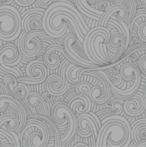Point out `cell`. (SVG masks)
<instances>
[{
	"label": "cell",
	"mask_w": 146,
	"mask_h": 147,
	"mask_svg": "<svg viewBox=\"0 0 146 147\" xmlns=\"http://www.w3.org/2000/svg\"><path fill=\"white\" fill-rule=\"evenodd\" d=\"M96 147H127L130 146L132 127L129 121L120 115H109L102 120Z\"/></svg>",
	"instance_id": "1"
},
{
	"label": "cell",
	"mask_w": 146,
	"mask_h": 147,
	"mask_svg": "<svg viewBox=\"0 0 146 147\" xmlns=\"http://www.w3.org/2000/svg\"><path fill=\"white\" fill-rule=\"evenodd\" d=\"M111 29L104 26H96L85 34L83 42V50L87 57L99 65H110L108 52L103 48V44L109 41Z\"/></svg>",
	"instance_id": "2"
},
{
	"label": "cell",
	"mask_w": 146,
	"mask_h": 147,
	"mask_svg": "<svg viewBox=\"0 0 146 147\" xmlns=\"http://www.w3.org/2000/svg\"><path fill=\"white\" fill-rule=\"evenodd\" d=\"M52 119L58 127H66L65 134L60 136V141L61 146L69 145V142L77 134L78 128V121L76 114L65 102H58L52 106Z\"/></svg>",
	"instance_id": "3"
},
{
	"label": "cell",
	"mask_w": 146,
	"mask_h": 147,
	"mask_svg": "<svg viewBox=\"0 0 146 147\" xmlns=\"http://www.w3.org/2000/svg\"><path fill=\"white\" fill-rule=\"evenodd\" d=\"M19 138L22 147H46L50 141V132L41 120L29 118Z\"/></svg>",
	"instance_id": "4"
},
{
	"label": "cell",
	"mask_w": 146,
	"mask_h": 147,
	"mask_svg": "<svg viewBox=\"0 0 146 147\" xmlns=\"http://www.w3.org/2000/svg\"><path fill=\"white\" fill-rule=\"evenodd\" d=\"M22 16L18 9L9 4L0 6V39L10 41L21 34Z\"/></svg>",
	"instance_id": "5"
},
{
	"label": "cell",
	"mask_w": 146,
	"mask_h": 147,
	"mask_svg": "<svg viewBox=\"0 0 146 147\" xmlns=\"http://www.w3.org/2000/svg\"><path fill=\"white\" fill-rule=\"evenodd\" d=\"M47 34L42 30H35L31 32H26L23 30L18 37L17 47L23 59L31 61L35 59L43 50V44L39 38Z\"/></svg>",
	"instance_id": "6"
},
{
	"label": "cell",
	"mask_w": 146,
	"mask_h": 147,
	"mask_svg": "<svg viewBox=\"0 0 146 147\" xmlns=\"http://www.w3.org/2000/svg\"><path fill=\"white\" fill-rule=\"evenodd\" d=\"M63 47L66 53L75 61L77 65L88 69H101L102 65L93 63L83 50V44L78 40L75 34L66 33L63 37ZM103 66V65H102Z\"/></svg>",
	"instance_id": "7"
},
{
	"label": "cell",
	"mask_w": 146,
	"mask_h": 147,
	"mask_svg": "<svg viewBox=\"0 0 146 147\" xmlns=\"http://www.w3.org/2000/svg\"><path fill=\"white\" fill-rule=\"evenodd\" d=\"M83 75H92L97 78L96 83L91 87L89 92V96L94 103L99 105L103 104L110 99L112 95L111 86L104 76H102L96 69L88 68L83 71Z\"/></svg>",
	"instance_id": "8"
},
{
	"label": "cell",
	"mask_w": 146,
	"mask_h": 147,
	"mask_svg": "<svg viewBox=\"0 0 146 147\" xmlns=\"http://www.w3.org/2000/svg\"><path fill=\"white\" fill-rule=\"evenodd\" d=\"M70 63L71 61L68 59H65L60 65L59 75L52 74L46 78L45 83L46 91L52 93L55 96H60L69 90L71 83H70L66 78L65 71Z\"/></svg>",
	"instance_id": "9"
},
{
	"label": "cell",
	"mask_w": 146,
	"mask_h": 147,
	"mask_svg": "<svg viewBox=\"0 0 146 147\" xmlns=\"http://www.w3.org/2000/svg\"><path fill=\"white\" fill-rule=\"evenodd\" d=\"M47 67L44 62L39 60H31L26 66V77H20L17 78L18 82L25 83L28 85H36L46 80L48 76Z\"/></svg>",
	"instance_id": "10"
},
{
	"label": "cell",
	"mask_w": 146,
	"mask_h": 147,
	"mask_svg": "<svg viewBox=\"0 0 146 147\" xmlns=\"http://www.w3.org/2000/svg\"><path fill=\"white\" fill-rule=\"evenodd\" d=\"M8 106H11L17 113V116L20 121V126L17 130V134H20L27 123L29 114L28 113V110L23 103L11 95H0V113H3L7 109Z\"/></svg>",
	"instance_id": "11"
},
{
	"label": "cell",
	"mask_w": 146,
	"mask_h": 147,
	"mask_svg": "<svg viewBox=\"0 0 146 147\" xmlns=\"http://www.w3.org/2000/svg\"><path fill=\"white\" fill-rule=\"evenodd\" d=\"M62 57L66 58L71 63L76 64L75 61L66 53L64 47L60 44H52L47 47L43 55V62L48 69L55 70L61 65Z\"/></svg>",
	"instance_id": "12"
},
{
	"label": "cell",
	"mask_w": 146,
	"mask_h": 147,
	"mask_svg": "<svg viewBox=\"0 0 146 147\" xmlns=\"http://www.w3.org/2000/svg\"><path fill=\"white\" fill-rule=\"evenodd\" d=\"M46 9L34 8L26 10L22 15V28L26 32L43 29L42 18Z\"/></svg>",
	"instance_id": "13"
},
{
	"label": "cell",
	"mask_w": 146,
	"mask_h": 147,
	"mask_svg": "<svg viewBox=\"0 0 146 147\" xmlns=\"http://www.w3.org/2000/svg\"><path fill=\"white\" fill-rule=\"evenodd\" d=\"M146 110V98L144 94L138 92L126 98L124 102V112L129 116L141 115Z\"/></svg>",
	"instance_id": "14"
},
{
	"label": "cell",
	"mask_w": 146,
	"mask_h": 147,
	"mask_svg": "<svg viewBox=\"0 0 146 147\" xmlns=\"http://www.w3.org/2000/svg\"><path fill=\"white\" fill-rule=\"evenodd\" d=\"M128 26L130 28L131 36L133 34H138L142 41L146 42V9L140 8L137 9L135 16Z\"/></svg>",
	"instance_id": "15"
},
{
	"label": "cell",
	"mask_w": 146,
	"mask_h": 147,
	"mask_svg": "<svg viewBox=\"0 0 146 147\" xmlns=\"http://www.w3.org/2000/svg\"><path fill=\"white\" fill-rule=\"evenodd\" d=\"M129 16V9L125 3H116L112 5L110 9L101 17L99 21L100 26H108V22L110 18H114L118 21H124L126 22Z\"/></svg>",
	"instance_id": "16"
},
{
	"label": "cell",
	"mask_w": 146,
	"mask_h": 147,
	"mask_svg": "<svg viewBox=\"0 0 146 147\" xmlns=\"http://www.w3.org/2000/svg\"><path fill=\"white\" fill-rule=\"evenodd\" d=\"M26 102V104L28 105L32 115L39 114L50 117V109L48 108V104L44 100L42 94H40L37 91L31 92Z\"/></svg>",
	"instance_id": "17"
},
{
	"label": "cell",
	"mask_w": 146,
	"mask_h": 147,
	"mask_svg": "<svg viewBox=\"0 0 146 147\" xmlns=\"http://www.w3.org/2000/svg\"><path fill=\"white\" fill-rule=\"evenodd\" d=\"M72 2L83 15L93 20L100 21L101 17L105 14V12L94 6L96 4L98 0H72Z\"/></svg>",
	"instance_id": "18"
},
{
	"label": "cell",
	"mask_w": 146,
	"mask_h": 147,
	"mask_svg": "<svg viewBox=\"0 0 146 147\" xmlns=\"http://www.w3.org/2000/svg\"><path fill=\"white\" fill-rule=\"evenodd\" d=\"M22 55L14 44H7L0 50V65L15 66L21 61Z\"/></svg>",
	"instance_id": "19"
},
{
	"label": "cell",
	"mask_w": 146,
	"mask_h": 147,
	"mask_svg": "<svg viewBox=\"0 0 146 147\" xmlns=\"http://www.w3.org/2000/svg\"><path fill=\"white\" fill-rule=\"evenodd\" d=\"M92 101L89 95H80L77 94L71 98L68 102V106L72 109V111L80 115L83 113H89L92 109Z\"/></svg>",
	"instance_id": "20"
},
{
	"label": "cell",
	"mask_w": 146,
	"mask_h": 147,
	"mask_svg": "<svg viewBox=\"0 0 146 147\" xmlns=\"http://www.w3.org/2000/svg\"><path fill=\"white\" fill-rule=\"evenodd\" d=\"M30 118H36V119H40L41 120L47 127L49 132H50V139L52 138V140H51L50 141L53 140L54 142V146L55 147H60L61 146V141H60V134L59 132V127L56 125V123L53 121L52 119H50L49 116L44 115H32L30 116Z\"/></svg>",
	"instance_id": "21"
},
{
	"label": "cell",
	"mask_w": 146,
	"mask_h": 147,
	"mask_svg": "<svg viewBox=\"0 0 146 147\" xmlns=\"http://www.w3.org/2000/svg\"><path fill=\"white\" fill-rule=\"evenodd\" d=\"M131 127V137L133 141H135L137 144L142 140H146V118L134 121Z\"/></svg>",
	"instance_id": "22"
},
{
	"label": "cell",
	"mask_w": 146,
	"mask_h": 147,
	"mask_svg": "<svg viewBox=\"0 0 146 147\" xmlns=\"http://www.w3.org/2000/svg\"><path fill=\"white\" fill-rule=\"evenodd\" d=\"M87 68L80 65H77L74 63H70L65 71V76L68 81L71 84H77V83L83 81V73Z\"/></svg>",
	"instance_id": "23"
},
{
	"label": "cell",
	"mask_w": 146,
	"mask_h": 147,
	"mask_svg": "<svg viewBox=\"0 0 146 147\" xmlns=\"http://www.w3.org/2000/svg\"><path fill=\"white\" fill-rule=\"evenodd\" d=\"M129 52H138L139 53L140 56H139V59L136 65H138V67H139L140 72L143 74V76L146 77V43L145 44L133 45V47H128L126 49V51L125 52V53H127Z\"/></svg>",
	"instance_id": "24"
},
{
	"label": "cell",
	"mask_w": 146,
	"mask_h": 147,
	"mask_svg": "<svg viewBox=\"0 0 146 147\" xmlns=\"http://www.w3.org/2000/svg\"><path fill=\"white\" fill-rule=\"evenodd\" d=\"M20 126L19 118L14 114H3L0 117V128L6 129L8 131H15L17 133V130Z\"/></svg>",
	"instance_id": "25"
},
{
	"label": "cell",
	"mask_w": 146,
	"mask_h": 147,
	"mask_svg": "<svg viewBox=\"0 0 146 147\" xmlns=\"http://www.w3.org/2000/svg\"><path fill=\"white\" fill-rule=\"evenodd\" d=\"M30 90L28 88V84H25V83H22V82H19L18 83V85L15 87V89L14 90L13 93H12V96H14L15 98H16L17 100H19L21 102L23 103V105H27L23 102V101H26L28 99V97L30 95ZM28 112V109L27 108V106H25Z\"/></svg>",
	"instance_id": "26"
},
{
	"label": "cell",
	"mask_w": 146,
	"mask_h": 147,
	"mask_svg": "<svg viewBox=\"0 0 146 147\" xmlns=\"http://www.w3.org/2000/svg\"><path fill=\"white\" fill-rule=\"evenodd\" d=\"M2 81L8 87V89L9 90V94L12 96L14 90L15 89V87L18 85V83H19L17 80V78L12 74H5L3 76V78H2Z\"/></svg>",
	"instance_id": "27"
},
{
	"label": "cell",
	"mask_w": 146,
	"mask_h": 147,
	"mask_svg": "<svg viewBox=\"0 0 146 147\" xmlns=\"http://www.w3.org/2000/svg\"><path fill=\"white\" fill-rule=\"evenodd\" d=\"M124 100L121 98L114 99L110 102V109L111 113L110 115H120L124 111Z\"/></svg>",
	"instance_id": "28"
},
{
	"label": "cell",
	"mask_w": 146,
	"mask_h": 147,
	"mask_svg": "<svg viewBox=\"0 0 146 147\" xmlns=\"http://www.w3.org/2000/svg\"><path fill=\"white\" fill-rule=\"evenodd\" d=\"M110 3H114L116 0H108ZM128 4V9H129V16L127 18L126 23L130 22L132 21V19L133 18V16H135L136 12H137V5L139 4V0H126Z\"/></svg>",
	"instance_id": "29"
},
{
	"label": "cell",
	"mask_w": 146,
	"mask_h": 147,
	"mask_svg": "<svg viewBox=\"0 0 146 147\" xmlns=\"http://www.w3.org/2000/svg\"><path fill=\"white\" fill-rule=\"evenodd\" d=\"M92 86H93V84L91 83L85 82V81H81V82H79V83H77L76 84L75 90L78 94L85 96V95H89V92Z\"/></svg>",
	"instance_id": "30"
},
{
	"label": "cell",
	"mask_w": 146,
	"mask_h": 147,
	"mask_svg": "<svg viewBox=\"0 0 146 147\" xmlns=\"http://www.w3.org/2000/svg\"><path fill=\"white\" fill-rule=\"evenodd\" d=\"M111 3L108 0H98V2L96 4V8H97L98 9L103 11V12H107L110 7H111Z\"/></svg>",
	"instance_id": "31"
},
{
	"label": "cell",
	"mask_w": 146,
	"mask_h": 147,
	"mask_svg": "<svg viewBox=\"0 0 146 147\" xmlns=\"http://www.w3.org/2000/svg\"><path fill=\"white\" fill-rule=\"evenodd\" d=\"M42 96H43L44 100L46 101V102L47 104H49V103L54 102V100H55V98H56V96H55L54 95H52V93H50V92H48V91L43 92V93H42Z\"/></svg>",
	"instance_id": "32"
},
{
	"label": "cell",
	"mask_w": 146,
	"mask_h": 147,
	"mask_svg": "<svg viewBox=\"0 0 146 147\" xmlns=\"http://www.w3.org/2000/svg\"><path fill=\"white\" fill-rule=\"evenodd\" d=\"M35 0H14V2L22 7H26V6H29L31 5L33 3H34Z\"/></svg>",
	"instance_id": "33"
},
{
	"label": "cell",
	"mask_w": 146,
	"mask_h": 147,
	"mask_svg": "<svg viewBox=\"0 0 146 147\" xmlns=\"http://www.w3.org/2000/svg\"><path fill=\"white\" fill-rule=\"evenodd\" d=\"M53 2L52 0H37V3L43 9H47Z\"/></svg>",
	"instance_id": "34"
},
{
	"label": "cell",
	"mask_w": 146,
	"mask_h": 147,
	"mask_svg": "<svg viewBox=\"0 0 146 147\" xmlns=\"http://www.w3.org/2000/svg\"><path fill=\"white\" fill-rule=\"evenodd\" d=\"M0 95H10L8 87L4 84V83L2 80L0 81Z\"/></svg>",
	"instance_id": "35"
},
{
	"label": "cell",
	"mask_w": 146,
	"mask_h": 147,
	"mask_svg": "<svg viewBox=\"0 0 146 147\" xmlns=\"http://www.w3.org/2000/svg\"><path fill=\"white\" fill-rule=\"evenodd\" d=\"M77 94H78V93L76 91V90H73V91H71V92H70V93H69V94H68V95H67L65 97V100H64V102H65L68 104V102H69L71 100V98H72L73 96H75L76 95H77Z\"/></svg>",
	"instance_id": "36"
},
{
	"label": "cell",
	"mask_w": 146,
	"mask_h": 147,
	"mask_svg": "<svg viewBox=\"0 0 146 147\" xmlns=\"http://www.w3.org/2000/svg\"><path fill=\"white\" fill-rule=\"evenodd\" d=\"M135 146L137 147H146V140H142L139 143H137L135 145Z\"/></svg>",
	"instance_id": "37"
},
{
	"label": "cell",
	"mask_w": 146,
	"mask_h": 147,
	"mask_svg": "<svg viewBox=\"0 0 146 147\" xmlns=\"http://www.w3.org/2000/svg\"><path fill=\"white\" fill-rule=\"evenodd\" d=\"M79 146H83V147H89L88 145H86V144H84L83 142H78V143H77V144H75L74 145V147H79Z\"/></svg>",
	"instance_id": "38"
},
{
	"label": "cell",
	"mask_w": 146,
	"mask_h": 147,
	"mask_svg": "<svg viewBox=\"0 0 146 147\" xmlns=\"http://www.w3.org/2000/svg\"><path fill=\"white\" fill-rule=\"evenodd\" d=\"M14 0H1V5L3 4H10L11 3H13Z\"/></svg>",
	"instance_id": "39"
},
{
	"label": "cell",
	"mask_w": 146,
	"mask_h": 147,
	"mask_svg": "<svg viewBox=\"0 0 146 147\" xmlns=\"http://www.w3.org/2000/svg\"><path fill=\"white\" fill-rule=\"evenodd\" d=\"M143 94H144L145 97L146 98V83L145 84V86H144V90H143Z\"/></svg>",
	"instance_id": "40"
},
{
	"label": "cell",
	"mask_w": 146,
	"mask_h": 147,
	"mask_svg": "<svg viewBox=\"0 0 146 147\" xmlns=\"http://www.w3.org/2000/svg\"><path fill=\"white\" fill-rule=\"evenodd\" d=\"M142 4H146V0H141Z\"/></svg>",
	"instance_id": "41"
},
{
	"label": "cell",
	"mask_w": 146,
	"mask_h": 147,
	"mask_svg": "<svg viewBox=\"0 0 146 147\" xmlns=\"http://www.w3.org/2000/svg\"><path fill=\"white\" fill-rule=\"evenodd\" d=\"M52 2L54 3V2H58V1H60V0H52Z\"/></svg>",
	"instance_id": "42"
}]
</instances>
